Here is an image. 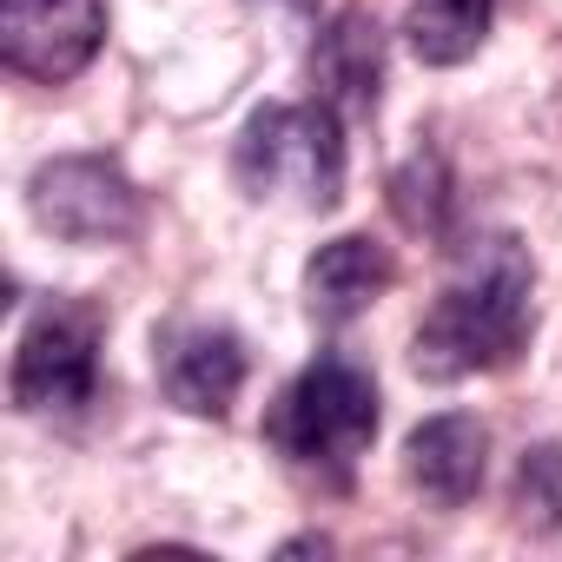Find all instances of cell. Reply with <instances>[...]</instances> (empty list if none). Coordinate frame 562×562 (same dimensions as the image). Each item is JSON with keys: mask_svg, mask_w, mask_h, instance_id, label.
<instances>
[{"mask_svg": "<svg viewBox=\"0 0 562 562\" xmlns=\"http://www.w3.org/2000/svg\"><path fill=\"white\" fill-rule=\"evenodd\" d=\"M8 391H14V411H27V417L87 411L93 391H100V312L47 305L14 345Z\"/></svg>", "mask_w": 562, "mask_h": 562, "instance_id": "5b68a950", "label": "cell"}, {"mask_svg": "<svg viewBox=\"0 0 562 562\" xmlns=\"http://www.w3.org/2000/svg\"><path fill=\"white\" fill-rule=\"evenodd\" d=\"M450 205H457V192H450L443 153L417 146V153L391 172V212H397V225L417 232V238H443V232H450Z\"/></svg>", "mask_w": 562, "mask_h": 562, "instance_id": "7c38bea8", "label": "cell"}, {"mask_svg": "<svg viewBox=\"0 0 562 562\" xmlns=\"http://www.w3.org/2000/svg\"><path fill=\"white\" fill-rule=\"evenodd\" d=\"M232 179L245 199H285L305 212H331L345 199V133L338 106H258L232 139Z\"/></svg>", "mask_w": 562, "mask_h": 562, "instance_id": "3957f363", "label": "cell"}, {"mask_svg": "<svg viewBox=\"0 0 562 562\" xmlns=\"http://www.w3.org/2000/svg\"><path fill=\"white\" fill-rule=\"evenodd\" d=\"M529 292H536V265H529L522 238L496 232V238L470 245L463 278H450L443 299L424 312V325L411 338V371L424 384H457V378L516 364L536 331Z\"/></svg>", "mask_w": 562, "mask_h": 562, "instance_id": "6da1fadb", "label": "cell"}, {"mask_svg": "<svg viewBox=\"0 0 562 562\" xmlns=\"http://www.w3.org/2000/svg\"><path fill=\"white\" fill-rule=\"evenodd\" d=\"M378 417H384L378 378H371L358 358H345V351H318L285 391H278V404H271V417H265V437H271L278 457L299 463V470H331V476H345V470L371 450Z\"/></svg>", "mask_w": 562, "mask_h": 562, "instance_id": "7a4b0ae2", "label": "cell"}, {"mask_svg": "<svg viewBox=\"0 0 562 562\" xmlns=\"http://www.w3.org/2000/svg\"><path fill=\"white\" fill-rule=\"evenodd\" d=\"M312 549H331V542H325V536H292L285 549H278V555H312Z\"/></svg>", "mask_w": 562, "mask_h": 562, "instance_id": "5bb4252c", "label": "cell"}, {"mask_svg": "<svg viewBox=\"0 0 562 562\" xmlns=\"http://www.w3.org/2000/svg\"><path fill=\"white\" fill-rule=\"evenodd\" d=\"M312 67H318V87L331 106H351V113H371L378 93H384V34L364 8H345L318 47H312Z\"/></svg>", "mask_w": 562, "mask_h": 562, "instance_id": "30bf717a", "label": "cell"}, {"mask_svg": "<svg viewBox=\"0 0 562 562\" xmlns=\"http://www.w3.org/2000/svg\"><path fill=\"white\" fill-rule=\"evenodd\" d=\"M153 371H159V391L172 411L186 417H225L245 391V345L238 331L225 325H166L153 338Z\"/></svg>", "mask_w": 562, "mask_h": 562, "instance_id": "52a82bcc", "label": "cell"}, {"mask_svg": "<svg viewBox=\"0 0 562 562\" xmlns=\"http://www.w3.org/2000/svg\"><path fill=\"white\" fill-rule=\"evenodd\" d=\"M509 522L522 536H562V443H529L509 476Z\"/></svg>", "mask_w": 562, "mask_h": 562, "instance_id": "4fadbf2b", "label": "cell"}, {"mask_svg": "<svg viewBox=\"0 0 562 562\" xmlns=\"http://www.w3.org/2000/svg\"><path fill=\"white\" fill-rule=\"evenodd\" d=\"M391 285H397V258L371 232H345V238H331V245H318L305 258V312L325 331H338L358 312H371Z\"/></svg>", "mask_w": 562, "mask_h": 562, "instance_id": "9c48e42d", "label": "cell"}, {"mask_svg": "<svg viewBox=\"0 0 562 562\" xmlns=\"http://www.w3.org/2000/svg\"><path fill=\"white\" fill-rule=\"evenodd\" d=\"M490 14L496 0H411L404 41L424 67H463L490 41Z\"/></svg>", "mask_w": 562, "mask_h": 562, "instance_id": "8fae6325", "label": "cell"}, {"mask_svg": "<svg viewBox=\"0 0 562 562\" xmlns=\"http://www.w3.org/2000/svg\"><path fill=\"white\" fill-rule=\"evenodd\" d=\"M483 470H490V430L470 411H437L404 437V476L437 509H463L483 490Z\"/></svg>", "mask_w": 562, "mask_h": 562, "instance_id": "ba28073f", "label": "cell"}, {"mask_svg": "<svg viewBox=\"0 0 562 562\" xmlns=\"http://www.w3.org/2000/svg\"><path fill=\"white\" fill-rule=\"evenodd\" d=\"M106 47V0H0V60L34 87L80 80Z\"/></svg>", "mask_w": 562, "mask_h": 562, "instance_id": "8992f818", "label": "cell"}, {"mask_svg": "<svg viewBox=\"0 0 562 562\" xmlns=\"http://www.w3.org/2000/svg\"><path fill=\"white\" fill-rule=\"evenodd\" d=\"M27 212L47 238L60 245H120L139 232V186L126 179L120 159L100 153H60L34 166L27 179Z\"/></svg>", "mask_w": 562, "mask_h": 562, "instance_id": "277c9868", "label": "cell"}]
</instances>
